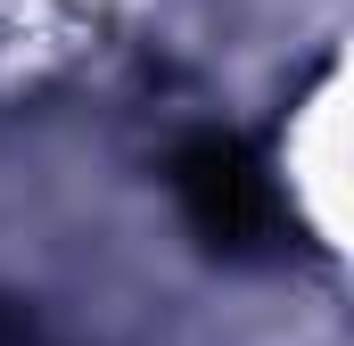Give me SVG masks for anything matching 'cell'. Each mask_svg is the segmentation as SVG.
Here are the masks:
<instances>
[{"label":"cell","instance_id":"6da1fadb","mask_svg":"<svg viewBox=\"0 0 354 346\" xmlns=\"http://www.w3.org/2000/svg\"><path fill=\"white\" fill-rule=\"evenodd\" d=\"M174 190H181V215L198 223L206 248H231L239 256V248H256L272 231V181L239 140H189Z\"/></svg>","mask_w":354,"mask_h":346}]
</instances>
